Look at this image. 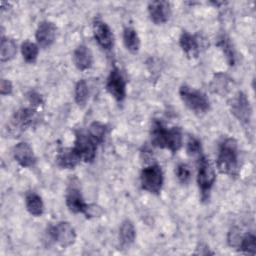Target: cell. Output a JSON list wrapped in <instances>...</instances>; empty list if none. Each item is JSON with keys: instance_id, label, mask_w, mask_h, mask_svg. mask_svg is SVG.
I'll return each mask as SVG.
<instances>
[{"instance_id": "1", "label": "cell", "mask_w": 256, "mask_h": 256, "mask_svg": "<svg viewBox=\"0 0 256 256\" xmlns=\"http://www.w3.org/2000/svg\"><path fill=\"white\" fill-rule=\"evenodd\" d=\"M216 165L222 174L235 176L239 170V150L234 138L224 139L218 150Z\"/></svg>"}, {"instance_id": "2", "label": "cell", "mask_w": 256, "mask_h": 256, "mask_svg": "<svg viewBox=\"0 0 256 256\" xmlns=\"http://www.w3.org/2000/svg\"><path fill=\"white\" fill-rule=\"evenodd\" d=\"M179 95L184 105L196 114H204L210 109V101L205 93L188 85H182Z\"/></svg>"}, {"instance_id": "3", "label": "cell", "mask_w": 256, "mask_h": 256, "mask_svg": "<svg viewBox=\"0 0 256 256\" xmlns=\"http://www.w3.org/2000/svg\"><path fill=\"white\" fill-rule=\"evenodd\" d=\"M164 175L161 167L158 164H150L142 169L140 174V183L145 191L158 195L163 186Z\"/></svg>"}, {"instance_id": "4", "label": "cell", "mask_w": 256, "mask_h": 256, "mask_svg": "<svg viewBox=\"0 0 256 256\" xmlns=\"http://www.w3.org/2000/svg\"><path fill=\"white\" fill-rule=\"evenodd\" d=\"M216 173L213 165L205 156H201L198 161L197 184L201 191L202 199H207L209 193L215 183Z\"/></svg>"}, {"instance_id": "5", "label": "cell", "mask_w": 256, "mask_h": 256, "mask_svg": "<svg viewBox=\"0 0 256 256\" xmlns=\"http://www.w3.org/2000/svg\"><path fill=\"white\" fill-rule=\"evenodd\" d=\"M97 145L98 144L89 136L88 133H76L73 148L80 157L81 161L92 162L96 156Z\"/></svg>"}, {"instance_id": "6", "label": "cell", "mask_w": 256, "mask_h": 256, "mask_svg": "<svg viewBox=\"0 0 256 256\" xmlns=\"http://www.w3.org/2000/svg\"><path fill=\"white\" fill-rule=\"evenodd\" d=\"M231 113L241 122L243 125H248L251 120L252 109L246 94L239 91L230 101Z\"/></svg>"}, {"instance_id": "7", "label": "cell", "mask_w": 256, "mask_h": 256, "mask_svg": "<svg viewBox=\"0 0 256 256\" xmlns=\"http://www.w3.org/2000/svg\"><path fill=\"white\" fill-rule=\"evenodd\" d=\"M49 234L51 238L61 247H69L76 240L75 229L69 222L61 221L50 227Z\"/></svg>"}, {"instance_id": "8", "label": "cell", "mask_w": 256, "mask_h": 256, "mask_svg": "<svg viewBox=\"0 0 256 256\" xmlns=\"http://www.w3.org/2000/svg\"><path fill=\"white\" fill-rule=\"evenodd\" d=\"M36 119V112L33 108H21L17 110L10 119L9 131L13 135H18L23 130L32 125Z\"/></svg>"}, {"instance_id": "9", "label": "cell", "mask_w": 256, "mask_h": 256, "mask_svg": "<svg viewBox=\"0 0 256 256\" xmlns=\"http://www.w3.org/2000/svg\"><path fill=\"white\" fill-rule=\"evenodd\" d=\"M106 89L117 101L122 102L126 97V81L118 68H113L106 81Z\"/></svg>"}, {"instance_id": "10", "label": "cell", "mask_w": 256, "mask_h": 256, "mask_svg": "<svg viewBox=\"0 0 256 256\" xmlns=\"http://www.w3.org/2000/svg\"><path fill=\"white\" fill-rule=\"evenodd\" d=\"M93 35L102 49L111 50L114 44V37L107 23L102 20H96L93 23Z\"/></svg>"}, {"instance_id": "11", "label": "cell", "mask_w": 256, "mask_h": 256, "mask_svg": "<svg viewBox=\"0 0 256 256\" xmlns=\"http://www.w3.org/2000/svg\"><path fill=\"white\" fill-rule=\"evenodd\" d=\"M148 13L151 21L157 25L166 23L171 15L170 3L167 1H152L148 4Z\"/></svg>"}, {"instance_id": "12", "label": "cell", "mask_w": 256, "mask_h": 256, "mask_svg": "<svg viewBox=\"0 0 256 256\" xmlns=\"http://www.w3.org/2000/svg\"><path fill=\"white\" fill-rule=\"evenodd\" d=\"M56 31L57 28L54 23L47 20L40 22L35 33L37 44L42 48L50 47L55 41Z\"/></svg>"}, {"instance_id": "13", "label": "cell", "mask_w": 256, "mask_h": 256, "mask_svg": "<svg viewBox=\"0 0 256 256\" xmlns=\"http://www.w3.org/2000/svg\"><path fill=\"white\" fill-rule=\"evenodd\" d=\"M13 157L15 161L24 168L32 167L36 163L34 151L26 142H20L13 148Z\"/></svg>"}, {"instance_id": "14", "label": "cell", "mask_w": 256, "mask_h": 256, "mask_svg": "<svg viewBox=\"0 0 256 256\" xmlns=\"http://www.w3.org/2000/svg\"><path fill=\"white\" fill-rule=\"evenodd\" d=\"M65 201H66V205H67L68 209L71 212L82 213L85 215L89 204H87L84 201L82 194L80 193V191L77 188L71 187L67 190V193L65 196Z\"/></svg>"}, {"instance_id": "15", "label": "cell", "mask_w": 256, "mask_h": 256, "mask_svg": "<svg viewBox=\"0 0 256 256\" xmlns=\"http://www.w3.org/2000/svg\"><path fill=\"white\" fill-rule=\"evenodd\" d=\"M73 62L77 69L81 71L88 70L93 64V54L89 47L84 44H80L73 53Z\"/></svg>"}, {"instance_id": "16", "label": "cell", "mask_w": 256, "mask_h": 256, "mask_svg": "<svg viewBox=\"0 0 256 256\" xmlns=\"http://www.w3.org/2000/svg\"><path fill=\"white\" fill-rule=\"evenodd\" d=\"M80 161L81 159L74 148H62L58 151L56 157L58 166L64 169H74Z\"/></svg>"}, {"instance_id": "17", "label": "cell", "mask_w": 256, "mask_h": 256, "mask_svg": "<svg viewBox=\"0 0 256 256\" xmlns=\"http://www.w3.org/2000/svg\"><path fill=\"white\" fill-rule=\"evenodd\" d=\"M179 45L187 57H197L199 53V42L195 35L183 31L179 38Z\"/></svg>"}, {"instance_id": "18", "label": "cell", "mask_w": 256, "mask_h": 256, "mask_svg": "<svg viewBox=\"0 0 256 256\" xmlns=\"http://www.w3.org/2000/svg\"><path fill=\"white\" fill-rule=\"evenodd\" d=\"M25 205L28 212L35 216H41L44 212V203L42 198L35 192H28L25 196Z\"/></svg>"}, {"instance_id": "19", "label": "cell", "mask_w": 256, "mask_h": 256, "mask_svg": "<svg viewBox=\"0 0 256 256\" xmlns=\"http://www.w3.org/2000/svg\"><path fill=\"white\" fill-rule=\"evenodd\" d=\"M136 238V229L130 220H125L119 228V240L122 246L129 247Z\"/></svg>"}, {"instance_id": "20", "label": "cell", "mask_w": 256, "mask_h": 256, "mask_svg": "<svg viewBox=\"0 0 256 256\" xmlns=\"http://www.w3.org/2000/svg\"><path fill=\"white\" fill-rule=\"evenodd\" d=\"M123 42L126 49L135 54L139 51L140 48V38L135 29L131 27H126L123 31Z\"/></svg>"}, {"instance_id": "21", "label": "cell", "mask_w": 256, "mask_h": 256, "mask_svg": "<svg viewBox=\"0 0 256 256\" xmlns=\"http://www.w3.org/2000/svg\"><path fill=\"white\" fill-rule=\"evenodd\" d=\"M182 141H183L182 130L179 127H172L168 131L166 149H168L172 153H176L181 148Z\"/></svg>"}, {"instance_id": "22", "label": "cell", "mask_w": 256, "mask_h": 256, "mask_svg": "<svg viewBox=\"0 0 256 256\" xmlns=\"http://www.w3.org/2000/svg\"><path fill=\"white\" fill-rule=\"evenodd\" d=\"M17 54V45L11 38L2 36L1 38V61L7 62L12 60Z\"/></svg>"}, {"instance_id": "23", "label": "cell", "mask_w": 256, "mask_h": 256, "mask_svg": "<svg viewBox=\"0 0 256 256\" xmlns=\"http://www.w3.org/2000/svg\"><path fill=\"white\" fill-rule=\"evenodd\" d=\"M21 53L23 56V59L30 64H33L36 62L38 53H39V47L37 44L31 42V41H25L21 45Z\"/></svg>"}, {"instance_id": "24", "label": "cell", "mask_w": 256, "mask_h": 256, "mask_svg": "<svg viewBox=\"0 0 256 256\" xmlns=\"http://www.w3.org/2000/svg\"><path fill=\"white\" fill-rule=\"evenodd\" d=\"M89 97V87L87 82L84 79H81L77 82L74 91V99L78 106H84L87 103Z\"/></svg>"}, {"instance_id": "25", "label": "cell", "mask_w": 256, "mask_h": 256, "mask_svg": "<svg viewBox=\"0 0 256 256\" xmlns=\"http://www.w3.org/2000/svg\"><path fill=\"white\" fill-rule=\"evenodd\" d=\"M217 46L221 49V51L225 55L226 60L229 63V65H234V63H235V52H234L233 46L230 42V39L228 37H226L225 35L220 36L218 41H217Z\"/></svg>"}, {"instance_id": "26", "label": "cell", "mask_w": 256, "mask_h": 256, "mask_svg": "<svg viewBox=\"0 0 256 256\" xmlns=\"http://www.w3.org/2000/svg\"><path fill=\"white\" fill-rule=\"evenodd\" d=\"M106 132H107V128L106 125H104L101 122L95 121L92 122L88 128L87 133L89 134V136L97 143L100 144L104 141V138L106 136Z\"/></svg>"}, {"instance_id": "27", "label": "cell", "mask_w": 256, "mask_h": 256, "mask_svg": "<svg viewBox=\"0 0 256 256\" xmlns=\"http://www.w3.org/2000/svg\"><path fill=\"white\" fill-rule=\"evenodd\" d=\"M238 248L248 254L256 253V237L253 233H247L241 237Z\"/></svg>"}, {"instance_id": "28", "label": "cell", "mask_w": 256, "mask_h": 256, "mask_svg": "<svg viewBox=\"0 0 256 256\" xmlns=\"http://www.w3.org/2000/svg\"><path fill=\"white\" fill-rule=\"evenodd\" d=\"M229 82L230 79L222 73L215 75V78L212 81V88L215 92L219 94H225L226 91L229 89Z\"/></svg>"}, {"instance_id": "29", "label": "cell", "mask_w": 256, "mask_h": 256, "mask_svg": "<svg viewBox=\"0 0 256 256\" xmlns=\"http://www.w3.org/2000/svg\"><path fill=\"white\" fill-rule=\"evenodd\" d=\"M202 151V146H201V142L198 138L194 137V136H190L186 142V152L189 156H197L200 155Z\"/></svg>"}, {"instance_id": "30", "label": "cell", "mask_w": 256, "mask_h": 256, "mask_svg": "<svg viewBox=\"0 0 256 256\" xmlns=\"http://www.w3.org/2000/svg\"><path fill=\"white\" fill-rule=\"evenodd\" d=\"M175 174H176L177 179L182 184L188 183L190 178H191V170H190L189 166L185 163H179L177 165L176 170H175Z\"/></svg>"}, {"instance_id": "31", "label": "cell", "mask_w": 256, "mask_h": 256, "mask_svg": "<svg viewBox=\"0 0 256 256\" xmlns=\"http://www.w3.org/2000/svg\"><path fill=\"white\" fill-rule=\"evenodd\" d=\"M241 233L239 231L238 228H232L229 233H228V236H227V241H228V244L231 246V247H237L238 248V245L240 243V240H241Z\"/></svg>"}, {"instance_id": "32", "label": "cell", "mask_w": 256, "mask_h": 256, "mask_svg": "<svg viewBox=\"0 0 256 256\" xmlns=\"http://www.w3.org/2000/svg\"><path fill=\"white\" fill-rule=\"evenodd\" d=\"M27 98L30 102V104L33 106V107H38L40 105L43 104V98L42 96L35 92V91H30L28 94H27Z\"/></svg>"}, {"instance_id": "33", "label": "cell", "mask_w": 256, "mask_h": 256, "mask_svg": "<svg viewBox=\"0 0 256 256\" xmlns=\"http://www.w3.org/2000/svg\"><path fill=\"white\" fill-rule=\"evenodd\" d=\"M12 90H13V86H12V83L10 82V80L2 78L1 82H0V93H1V95H3V96L10 95L12 93Z\"/></svg>"}]
</instances>
